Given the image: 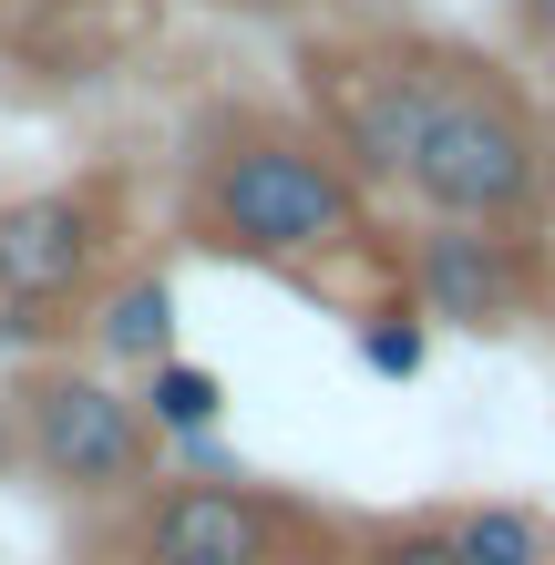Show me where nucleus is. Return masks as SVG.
<instances>
[{"instance_id":"3","label":"nucleus","mask_w":555,"mask_h":565,"mask_svg":"<svg viewBox=\"0 0 555 565\" xmlns=\"http://www.w3.org/2000/svg\"><path fill=\"white\" fill-rule=\"evenodd\" d=\"M340 524L247 473H166L124 514V565H340Z\"/></svg>"},{"instance_id":"14","label":"nucleus","mask_w":555,"mask_h":565,"mask_svg":"<svg viewBox=\"0 0 555 565\" xmlns=\"http://www.w3.org/2000/svg\"><path fill=\"white\" fill-rule=\"evenodd\" d=\"M545 226H555V185H545Z\"/></svg>"},{"instance_id":"1","label":"nucleus","mask_w":555,"mask_h":565,"mask_svg":"<svg viewBox=\"0 0 555 565\" xmlns=\"http://www.w3.org/2000/svg\"><path fill=\"white\" fill-rule=\"evenodd\" d=\"M185 237L237 268L319 278L340 257L381 247L371 185L330 154V135L299 114H216L185 164Z\"/></svg>"},{"instance_id":"7","label":"nucleus","mask_w":555,"mask_h":565,"mask_svg":"<svg viewBox=\"0 0 555 565\" xmlns=\"http://www.w3.org/2000/svg\"><path fill=\"white\" fill-rule=\"evenodd\" d=\"M93 360L104 371H154V360H175V288L135 268L93 298Z\"/></svg>"},{"instance_id":"2","label":"nucleus","mask_w":555,"mask_h":565,"mask_svg":"<svg viewBox=\"0 0 555 565\" xmlns=\"http://www.w3.org/2000/svg\"><path fill=\"white\" fill-rule=\"evenodd\" d=\"M555 185V114L473 42L412 31V104H402V185L421 216L463 226H545Z\"/></svg>"},{"instance_id":"10","label":"nucleus","mask_w":555,"mask_h":565,"mask_svg":"<svg viewBox=\"0 0 555 565\" xmlns=\"http://www.w3.org/2000/svg\"><path fill=\"white\" fill-rule=\"evenodd\" d=\"M350 350H361V371H371V381H412V371H421V350H433V319H421L412 298L391 288V298H371V309L350 319Z\"/></svg>"},{"instance_id":"5","label":"nucleus","mask_w":555,"mask_h":565,"mask_svg":"<svg viewBox=\"0 0 555 565\" xmlns=\"http://www.w3.org/2000/svg\"><path fill=\"white\" fill-rule=\"evenodd\" d=\"M402 298L433 329H463V340H504L555 309V237L545 226H463V216H421L402 257H391Z\"/></svg>"},{"instance_id":"12","label":"nucleus","mask_w":555,"mask_h":565,"mask_svg":"<svg viewBox=\"0 0 555 565\" xmlns=\"http://www.w3.org/2000/svg\"><path fill=\"white\" fill-rule=\"evenodd\" d=\"M504 11H514V31H525L535 52H555V0H504Z\"/></svg>"},{"instance_id":"4","label":"nucleus","mask_w":555,"mask_h":565,"mask_svg":"<svg viewBox=\"0 0 555 565\" xmlns=\"http://www.w3.org/2000/svg\"><path fill=\"white\" fill-rule=\"evenodd\" d=\"M21 452L62 504H135L166 483V431L114 371H31L21 381Z\"/></svg>"},{"instance_id":"13","label":"nucleus","mask_w":555,"mask_h":565,"mask_svg":"<svg viewBox=\"0 0 555 565\" xmlns=\"http://www.w3.org/2000/svg\"><path fill=\"white\" fill-rule=\"evenodd\" d=\"M237 11H309V0H237Z\"/></svg>"},{"instance_id":"8","label":"nucleus","mask_w":555,"mask_h":565,"mask_svg":"<svg viewBox=\"0 0 555 565\" xmlns=\"http://www.w3.org/2000/svg\"><path fill=\"white\" fill-rule=\"evenodd\" d=\"M452 555L463 565H555L545 504H452Z\"/></svg>"},{"instance_id":"11","label":"nucleus","mask_w":555,"mask_h":565,"mask_svg":"<svg viewBox=\"0 0 555 565\" xmlns=\"http://www.w3.org/2000/svg\"><path fill=\"white\" fill-rule=\"evenodd\" d=\"M340 565H463V555H452V514H391V524H361Z\"/></svg>"},{"instance_id":"6","label":"nucleus","mask_w":555,"mask_h":565,"mask_svg":"<svg viewBox=\"0 0 555 565\" xmlns=\"http://www.w3.org/2000/svg\"><path fill=\"white\" fill-rule=\"evenodd\" d=\"M114 257V195L104 185H42L0 206V309H73Z\"/></svg>"},{"instance_id":"9","label":"nucleus","mask_w":555,"mask_h":565,"mask_svg":"<svg viewBox=\"0 0 555 565\" xmlns=\"http://www.w3.org/2000/svg\"><path fill=\"white\" fill-rule=\"evenodd\" d=\"M135 402H145V422L166 431V443H206V431L226 422V381L206 371V360H154Z\"/></svg>"}]
</instances>
